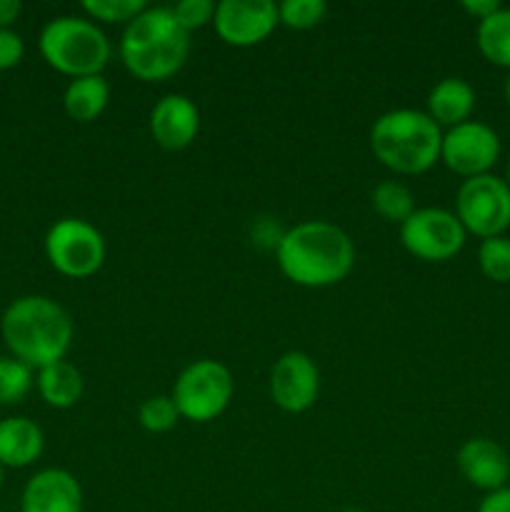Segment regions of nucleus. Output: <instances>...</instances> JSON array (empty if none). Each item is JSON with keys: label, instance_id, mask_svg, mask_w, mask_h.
I'll return each instance as SVG.
<instances>
[{"label": "nucleus", "instance_id": "bb28decb", "mask_svg": "<svg viewBox=\"0 0 510 512\" xmlns=\"http://www.w3.org/2000/svg\"><path fill=\"white\" fill-rule=\"evenodd\" d=\"M173 15L180 28L190 33V30L203 28L215 18V3L213 0H180L173 8Z\"/></svg>", "mask_w": 510, "mask_h": 512}, {"label": "nucleus", "instance_id": "9b49d317", "mask_svg": "<svg viewBox=\"0 0 510 512\" xmlns=\"http://www.w3.org/2000/svg\"><path fill=\"white\" fill-rule=\"evenodd\" d=\"M215 30L235 48H250L268 38L280 23L273 0H223L215 5Z\"/></svg>", "mask_w": 510, "mask_h": 512}, {"label": "nucleus", "instance_id": "412c9836", "mask_svg": "<svg viewBox=\"0 0 510 512\" xmlns=\"http://www.w3.org/2000/svg\"><path fill=\"white\" fill-rule=\"evenodd\" d=\"M370 200H373L375 213L380 218L390 220V223L403 225L415 213L413 193L403 183H398V180H385V183L375 185Z\"/></svg>", "mask_w": 510, "mask_h": 512}, {"label": "nucleus", "instance_id": "b1692460", "mask_svg": "<svg viewBox=\"0 0 510 512\" xmlns=\"http://www.w3.org/2000/svg\"><path fill=\"white\" fill-rule=\"evenodd\" d=\"M328 15V5L323 0H285L278 5V18L285 28L310 30L320 25Z\"/></svg>", "mask_w": 510, "mask_h": 512}, {"label": "nucleus", "instance_id": "2f4dec72", "mask_svg": "<svg viewBox=\"0 0 510 512\" xmlns=\"http://www.w3.org/2000/svg\"><path fill=\"white\" fill-rule=\"evenodd\" d=\"M505 100H508V103H510V75H508V78H505Z\"/></svg>", "mask_w": 510, "mask_h": 512}, {"label": "nucleus", "instance_id": "473e14b6", "mask_svg": "<svg viewBox=\"0 0 510 512\" xmlns=\"http://www.w3.org/2000/svg\"><path fill=\"white\" fill-rule=\"evenodd\" d=\"M340 512H368V510H363V508H348V510H340Z\"/></svg>", "mask_w": 510, "mask_h": 512}, {"label": "nucleus", "instance_id": "5701e85b", "mask_svg": "<svg viewBox=\"0 0 510 512\" xmlns=\"http://www.w3.org/2000/svg\"><path fill=\"white\" fill-rule=\"evenodd\" d=\"M33 373L15 358H0V405H15L28 395Z\"/></svg>", "mask_w": 510, "mask_h": 512}, {"label": "nucleus", "instance_id": "4468645a", "mask_svg": "<svg viewBox=\"0 0 510 512\" xmlns=\"http://www.w3.org/2000/svg\"><path fill=\"white\" fill-rule=\"evenodd\" d=\"M23 512H83V488L68 470H40L25 485Z\"/></svg>", "mask_w": 510, "mask_h": 512}, {"label": "nucleus", "instance_id": "39448f33", "mask_svg": "<svg viewBox=\"0 0 510 512\" xmlns=\"http://www.w3.org/2000/svg\"><path fill=\"white\" fill-rule=\"evenodd\" d=\"M40 53L50 68L70 78H85V75H100V70L108 65L110 43L93 20L63 15L50 20L43 28Z\"/></svg>", "mask_w": 510, "mask_h": 512}, {"label": "nucleus", "instance_id": "dca6fc26", "mask_svg": "<svg viewBox=\"0 0 510 512\" xmlns=\"http://www.w3.org/2000/svg\"><path fill=\"white\" fill-rule=\"evenodd\" d=\"M45 448L43 430L28 418L0 420V465L25 468L35 463Z\"/></svg>", "mask_w": 510, "mask_h": 512}, {"label": "nucleus", "instance_id": "20e7f679", "mask_svg": "<svg viewBox=\"0 0 510 512\" xmlns=\"http://www.w3.org/2000/svg\"><path fill=\"white\" fill-rule=\"evenodd\" d=\"M370 148L385 168L400 175H420L440 160L443 130L423 110L398 108L375 120Z\"/></svg>", "mask_w": 510, "mask_h": 512}, {"label": "nucleus", "instance_id": "f03ea898", "mask_svg": "<svg viewBox=\"0 0 510 512\" xmlns=\"http://www.w3.org/2000/svg\"><path fill=\"white\" fill-rule=\"evenodd\" d=\"M0 330L13 358L38 370L65 360L73 343V320L68 310L45 295L13 300L3 313Z\"/></svg>", "mask_w": 510, "mask_h": 512}, {"label": "nucleus", "instance_id": "aec40b11", "mask_svg": "<svg viewBox=\"0 0 510 512\" xmlns=\"http://www.w3.org/2000/svg\"><path fill=\"white\" fill-rule=\"evenodd\" d=\"M475 43L485 60L498 68H510V8H500L480 20L475 30Z\"/></svg>", "mask_w": 510, "mask_h": 512}, {"label": "nucleus", "instance_id": "7ed1b4c3", "mask_svg": "<svg viewBox=\"0 0 510 512\" xmlns=\"http://www.w3.org/2000/svg\"><path fill=\"white\" fill-rule=\"evenodd\" d=\"M190 33L180 28L173 8H145L130 20L120 40L125 68L140 80H165L178 73L190 53Z\"/></svg>", "mask_w": 510, "mask_h": 512}, {"label": "nucleus", "instance_id": "f3484780", "mask_svg": "<svg viewBox=\"0 0 510 512\" xmlns=\"http://www.w3.org/2000/svg\"><path fill=\"white\" fill-rule=\"evenodd\" d=\"M475 108V90L463 78H443L428 95V115L440 128L465 123Z\"/></svg>", "mask_w": 510, "mask_h": 512}, {"label": "nucleus", "instance_id": "a211bd4d", "mask_svg": "<svg viewBox=\"0 0 510 512\" xmlns=\"http://www.w3.org/2000/svg\"><path fill=\"white\" fill-rule=\"evenodd\" d=\"M108 100L110 88L103 75H85V78L70 80L63 95V108L75 123H93L108 108Z\"/></svg>", "mask_w": 510, "mask_h": 512}, {"label": "nucleus", "instance_id": "f8f14e48", "mask_svg": "<svg viewBox=\"0 0 510 512\" xmlns=\"http://www.w3.org/2000/svg\"><path fill=\"white\" fill-rule=\"evenodd\" d=\"M320 393V373L313 358L300 350L280 355L270 370V398L285 413H305Z\"/></svg>", "mask_w": 510, "mask_h": 512}, {"label": "nucleus", "instance_id": "f257e3e1", "mask_svg": "<svg viewBox=\"0 0 510 512\" xmlns=\"http://www.w3.org/2000/svg\"><path fill=\"white\" fill-rule=\"evenodd\" d=\"M278 265L288 280L303 288H328L350 275L355 265L353 240L325 220H305L280 235Z\"/></svg>", "mask_w": 510, "mask_h": 512}, {"label": "nucleus", "instance_id": "1a4fd4ad", "mask_svg": "<svg viewBox=\"0 0 510 512\" xmlns=\"http://www.w3.org/2000/svg\"><path fill=\"white\" fill-rule=\"evenodd\" d=\"M465 228L458 215L445 208H420L400 225L405 250L425 263L455 258L465 245Z\"/></svg>", "mask_w": 510, "mask_h": 512}, {"label": "nucleus", "instance_id": "4be33fe9", "mask_svg": "<svg viewBox=\"0 0 510 512\" xmlns=\"http://www.w3.org/2000/svg\"><path fill=\"white\" fill-rule=\"evenodd\" d=\"M478 265L493 283H510V238L498 235L480 243Z\"/></svg>", "mask_w": 510, "mask_h": 512}, {"label": "nucleus", "instance_id": "72a5a7b5", "mask_svg": "<svg viewBox=\"0 0 510 512\" xmlns=\"http://www.w3.org/2000/svg\"><path fill=\"white\" fill-rule=\"evenodd\" d=\"M0 488H3V465H0Z\"/></svg>", "mask_w": 510, "mask_h": 512}, {"label": "nucleus", "instance_id": "ddd939ff", "mask_svg": "<svg viewBox=\"0 0 510 512\" xmlns=\"http://www.w3.org/2000/svg\"><path fill=\"white\" fill-rule=\"evenodd\" d=\"M200 130L198 105L188 95H163L150 110V133L163 150H185Z\"/></svg>", "mask_w": 510, "mask_h": 512}, {"label": "nucleus", "instance_id": "6e6552de", "mask_svg": "<svg viewBox=\"0 0 510 512\" xmlns=\"http://www.w3.org/2000/svg\"><path fill=\"white\" fill-rule=\"evenodd\" d=\"M45 255L58 273L88 278L105 263V240L95 225L80 218H63L45 235Z\"/></svg>", "mask_w": 510, "mask_h": 512}, {"label": "nucleus", "instance_id": "c756f323", "mask_svg": "<svg viewBox=\"0 0 510 512\" xmlns=\"http://www.w3.org/2000/svg\"><path fill=\"white\" fill-rule=\"evenodd\" d=\"M503 5L498 3V0H463V10L468 15H473L475 20H485L488 15H493L495 10H500Z\"/></svg>", "mask_w": 510, "mask_h": 512}, {"label": "nucleus", "instance_id": "f704fd0d", "mask_svg": "<svg viewBox=\"0 0 510 512\" xmlns=\"http://www.w3.org/2000/svg\"><path fill=\"white\" fill-rule=\"evenodd\" d=\"M505 183L510 185V160H508V180H505Z\"/></svg>", "mask_w": 510, "mask_h": 512}, {"label": "nucleus", "instance_id": "2eb2a0df", "mask_svg": "<svg viewBox=\"0 0 510 512\" xmlns=\"http://www.w3.org/2000/svg\"><path fill=\"white\" fill-rule=\"evenodd\" d=\"M458 470L473 488L495 493L510 483V458L495 440L473 438L458 450Z\"/></svg>", "mask_w": 510, "mask_h": 512}, {"label": "nucleus", "instance_id": "c85d7f7f", "mask_svg": "<svg viewBox=\"0 0 510 512\" xmlns=\"http://www.w3.org/2000/svg\"><path fill=\"white\" fill-rule=\"evenodd\" d=\"M478 512H510V488H500L480 500Z\"/></svg>", "mask_w": 510, "mask_h": 512}, {"label": "nucleus", "instance_id": "a878e982", "mask_svg": "<svg viewBox=\"0 0 510 512\" xmlns=\"http://www.w3.org/2000/svg\"><path fill=\"white\" fill-rule=\"evenodd\" d=\"M148 8L145 0H85L83 10L103 23H130Z\"/></svg>", "mask_w": 510, "mask_h": 512}, {"label": "nucleus", "instance_id": "cd10ccee", "mask_svg": "<svg viewBox=\"0 0 510 512\" xmlns=\"http://www.w3.org/2000/svg\"><path fill=\"white\" fill-rule=\"evenodd\" d=\"M25 45L15 30H0V70H10L23 60Z\"/></svg>", "mask_w": 510, "mask_h": 512}, {"label": "nucleus", "instance_id": "423d86ee", "mask_svg": "<svg viewBox=\"0 0 510 512\" xmlns=\"http://www.w3.org/2000/svg\"><path fill=\"white\" fill-rule=\"evenodd\" d=\"M233 373L218 360H195L183 373L178 375L173 385V403L178 408L180 418L193 420V423H210L233 400Z\"/></svg>", "mask_w": 510, "mask_h": 512}, {"label": "nucleus", "instance_id": "9d476101", "mask_svg": "<svg viewBox=\"0 0 510 512\" xmlns=\"http://www.w3.org/2000/svg\"><path fill=\"white\" fill-rule=\"evenodd\" d=\"M500 158V138L490 125L478 120H465L443 135L440 160L448 170L468 178L488 175Z\"/></svg>", "mask_w": 510, "mask_h": 512}, {"label": "nucleus", "instance_id": "393cba45", "mask_svg": "<svg viewBox=\"0 0 510 512\" xmlns=\"http://www.w3.org/2000/svg\"><path fill=\"white\" fill-rule=\"evenodd\" d=\"M178 418H180L178 408H175L173 398H168V395H155V398H148L138 410L140 425L153 435L173 430L175 423H178Z\"/></svg>", "mask_w": 510, "mask_h": 512}, {"label": "nucleus", "instance_id": "6ab92c4d", "mask_svg": "<svg viewBox=\"0 0 510 512\" xmlns=\"http://www.w3.org/2000/svg\"><path fill=\"white\" fill-rule=\"evenodd\" d=\"M83 388V375L68 360H60V363L48 365V368H40L38 373V393L50 408H73L83 398Z\"/></svg>", "mask_w": 510, "mask_h": 512}, {"label": "nucleus", "instance_id": "7c9ffc66", "mask_svg": "<svg viewBox=\"0 0 510 512\" xmlns=\"http://www.w3.org/2000/svg\"><path fill=\"white\" fill-rule=\"evenodd\" d=\"M20 10H23V5L18 0H0V30L10 28L18 20Z\"/></svg>", "mask_w": 510, "mask_h": 512}, {"label": "nucleus", "instance_id": "0eeeda50", "mask_svg": "<svg viewBox=\"0 0 510 512\" xmlns=\"http://www.w3.org/2000/svg\"><path fill=\"white\" fill-rule=\"evenodd\" d=\"M455 215L465 233L483 240L498 238L510 228V185L490 173L463 180L455 198Z\"/></svg>", "mask_w": 510, "mask_h": 512}]
</instances>
